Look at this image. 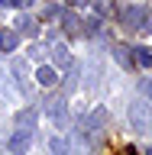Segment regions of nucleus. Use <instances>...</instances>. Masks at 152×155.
I'll return each mask as SVG.
<instances>
[{"label": "nucleus", "mask_w": 152, "mask_h": 155, "mask_svg": "<svg viewBox=\"0 0 152 155\" xmlns=\"http://www.w3.org/2000/svg\"><path fill=\"white\" fill-rule=\"evenodd\" d=\"M130 126L136 133H152V104H143V100L130 104Z\"/></svg>", "instance_id": "f257e3e1"}, {"label": "nucleus", "mask_w": 152, "mask_h": 155, "mask_svg": "<svg viewBox=\"0 0 152 155\" xmlns=\"http://www.w3.org/2000/svg\"><path fill=\"white\" fill-rule=\"evenodd\" d=\"M29 145H32V129H19V133L10 136L7 149H10V155H26Z\"/></svg>", "instance_id": "f03ea898"}, {"label": "nucleus", "mask_w": 152, "mask_h": 155, "mask_svg": "<svg viewBox=\"0 0 152 155\" xmlns=\"http://www.w3.org/2000/svg\"><path fill=\"white\" fill-rule=\"evenodd\" d=\"M143 16H146L143 7H130L123 13V29H143Z\"/></svg>", "instance_id": "7ed1b4c3"}, {"label": "nucleus", "mask_w": 152, "mask_h": 155, "mask_svg": "<svg viewBox=\"0 0 152 155\" xmlns=\"http://www.w3.org/2000/svg\"><path fill=\"white\" fill-rule=\"evenodd\" d=\"M16 45H19L16 29H0V52H16Z\"/></svg>", "instance_id": "20e7f679"}, {"label": "nucleus", "mask_w": 152, "mask_h": 155, "mask_svg": "<svg viewBox=\"0 0 152 155\" xmlns=\"http://www.w3.org/2000/svg\"><path fill=\"white\" fill-rule=\"evenodd\" d=\"M49 116H52V123H55V126H65V120H68L65 100H49Z\"/></svg>", "instance_id": "39448f33"}, {"label": "nucleus", "mask_w": 152, "mask_h": 155, "mask_svg": "<svg viewBox=\"0 0 152 155\" xmlns=\"http://www.w3.org/2000/svg\"><path fill=\"white\" fill-rule=\"evenodd\" d=\"M36 81H39V87H55V81H58L55 68H52V65H39V71H36Z\"/></svg>", "instance_id": "423d86ee"}, {"label": "nucleus", "mask_w": 152, "mask_h": 155, "mask_svg": "<svg viewBox=\"0 0 152 155\" xmlns=\"http://www.w3.org/2000/svg\"><path fill=\"white\" fill-rule=\"evenodd\" d=\"M36 120H39V110H19V113L13 116V123H16V126H23V129L36 126Z\"/></svg>", "instance_id": "0eeeda50"}, {"label": "nucleus", "mask_w": 152, "mask_h": 155, "mask_svg": "<svg viewBox=\"0 0 152 155\" xmlns=\"http://www.w3.org/2000/svg\"><path fill=\"white\" fill-rule=\"evenodd\" d=\"M49 152H52V155H71V142L62 139V136H55V139L49 142Z\"/></svg>", "instance_id": "6e6552de"}, {"label": "nucleus", "mask_w": 152, "mask_h": 155, "mask_svg": "<svg viewBox=\"0 0 152 155\" xmlns=\"http://www.w3.org/2000/svg\"><path fill=\"white\" fill-rule=\"evenodd\" d=\"M136 55H133V61L139 68H152V48H146V45H139V48H133Z\"/></svg>", "instance_id": "1a4fd4ad"}, {"label": "nucleus", "mask_w": 152, "mask_h": 155, "mask_svg": "<svg viewBox=\"0 0 152 155\" xmlns=\"http://www.w3.org/2000/svg\"><path fill=\"white\" fill-rule=\"evenodd\" d=\"M52 58H55V65H68V45H62V42H55L52 45Z\"/></svg>", "instance_id": "9d476101"}, {"label": "nucleus", "mask_w": 152, "mask_h": 155, "mask_svg": "<svg viewBox=\"0 0 152 155\" xmlns=\"http://www.w3.org/2000/svg\"><path fill=\"white\" fill-rule=\"evenodd\" d=\"M113 58H117L123 68H130V65H133V58H130V48H126V45H117V48H113Z\"/></svg>", "instance_id": "9b49d317"}, {"label": "nucleus", "mask_w": 152, "mask_h": 155, "mask_svg": "<svg viewBox=\"0 0 152 155\" xmlns=\"http://www.w3.org/2000/svg\"><path fill=\"white\" fill-rule=\"evenodd\" d=\"M62 26H65V29H68V32H78V26H81V19H78V16H75V13H71V10H68L65 16H62Z\"/></svg>", "instance_id": "f8f14e48"}, {"label": "nucleus", "mask_w": 152, "mask_h": 155, "mask_svg": "<svg viewBox=\"0 0 152 155\" xmlns=\"http://www.w3.org/2000/svg\"><path fill=\"white\" fill-rule=\"evenodd\" d=\"M16 26H19V32H26V36H36V19L23 16V19H19V23H16Z\"/></svg>", "instance_id": "ddd939ff"}, {"label": "nucleus", "mask_w": 152, "mask_h": 155, "mask_svg": "<svg viewBox=\"0 0 152 155\" xmlns=\"http://www.w3.org/2000/svg\"><path fill=\"white\" fill-rule=\"evenodd\" d=\"M91 3H94V10L100 13V16H107V13H110V0H91Z\"/></svg>", "instance_id": "4468645a"}, {"label": "nucleus", "mask_w": 152, "mask_h": 155, "mask_svg": "<svg viewBox=\"0 0 152 155\" xmlns=\"http://www.w3.org/2000/svg\"><path fill=\"white\" fill-rule=\"evenodd\" d=\"M139 91H143V94L152 100V78H143V81H139Z\"/></svg>", "instance_id": "2eb2a0df"}, {"label": "nucleus", "mask_w": 152, "mask_h": 155, "mask_svg": "<svg viewBox=\"0 0 152 155\" xmlns=\"http://www.w3.org/2000/svg\"><path fill=\"white\" fill-rule=\"evenodd\" d=\"M0 3H3V7H16V10H23V7H29L32 0H0Z\"/></svg>", "instance_id": "dca6fc26"}, {"label": "nucleus", "mask_w": 152, "mask_h": 155, "mask_svg": "<svg viewBox=\"0 0 152 155\" xmlns=\"http://www.w3.org/2000/svg\"><path fill=\"white\" fill-rule=\"evenodd\" d=\"M84 32H87V36H97V29H100V19H87V23H84Z\"/></svg>", "instance_id": "f3484780"}, {"label": "nucleus", "mask_w": 152, "mask_h": 155, "mask_svg": "<svg viewBox=\"0 0 152 155\" xmlns=\"http://www.w3.org/2000/svg\"><path fill=\"white\" fill-rule=\"evenodd\" d=\"M84 3H87V0H65V7H68V10H75V7H84Z\"/></svg>", "instance_id": "a211bd4d"}, {"label": "nucleus", "mask_w": 152, "mask_h": 155, "mask_svg": "<svg viewBox=\"0 0 152 155\" xmlns=\"http://www.w3.org/2000/svg\"><path fill=\"white\" fill-rule=\"evenodd\" d=\"M146 155H152V145H149V149H146Z\"/></svg>", "instance_id": "6ab92c4d"}]
</instances>
